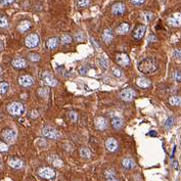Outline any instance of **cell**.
<instances>
[{"label":"cell","mask_w":181,"mask_h":181,"mask_svg":"<svg viewBox=\"0 0 181 181\" xmlns=\"http://www.w3.org/2000/svg\"><path fill=\"white\" fill-rule=\"evenodd\" d=\"M77 3L80 7H86L90 4V0H78Z\"/></svg>","instance_id":"cell-32"},{"label":"cell","mask_w":181,"mask_h":181,"mask_svg":"<svg viewBox=\"0 0 181 181\" xmlns=\"http://www.w3.org/2000/svg\"><path fill=\"white\" fill-rule=\"evenodd\" d=\"M60 40H62V42L64 43V44H69V43L72 42V37L70 36V35H62V37H60Z\"/></svg>","instance_id":"cell-29"},{"label":"cell","mask_w":181,"mask_h":181,"mask_svg":"<svg viewBox=\"0 0 181 181\" xmlns=\"http://www.w3.org/2000/svg\"><path fill=\"white\" fill-rule=\"evenodd\" d=\"M49 94V90L48 88H39L38 89V95L40 97H42V98H46L47 96H48Z\"/></svg>","instance_id":"cell-27"},{"label":"cell","mask_w":181,"mask_h":181,"mask_svg":"<svg viewBox=\"0 0 181 181\" xmlns=\"http://www.w3.org/2000/svg\"><path fill=\"white\" fill-rule=\"evenodd\" d=\"M112 126L115 129H121L123 127V120L119 117H115L112 119Z\"/></svg>","instance_id":"cell-24"},{"label":"cell","mask_w":181,"mask_h":181,"mask_svg":"<svg viewBox=\"0 0 181 181\" xmlns=\"http://www.w3.org/2000/svg\"><path fill=\"white\" fill-rule=\"evenodd\" d=\"M173 77H174V79H175L176 81H178V82H181V73H175Z\"/></svg>","instance_id":"cell-41"},{"label":"cell","mask_w":181,"mask_h":181,"mask_svg":"<svg viewBox=\"0 0 181 181\" xmlns=\"http://www.w3.org/2000/svg\"><path fill=\"white\" fill-rule=\"evenodd\" d=\"M130 1L132 2L134 5L139 6V5H142V4L145 2V0H130Z\"/></svg>","instance_id":"cell-38"},{"label":"cell","mask_w":181,"mask_h":181,"mask_svg":"<svg viewBox=\"0 0 181 181\" xmlns=\"http://www.w3.org/2000/svg\"><path fill=\"white\" fill-rule=\"evenodd\" d=\"M173 123H174V119H173V118H172V117L168 118L167 121H166V123H165V127H166L167 129H170L172 126H173Z\"/></svg>","instance_id":"cell-34"},{"label":"cell","mask_w":181,"mask_h":181,"mask_svg":"<svg viewBox=\"0 0 181 181\" xmlns=\"http://www.w3.org/2000/svg\"><path fill=\"white\" fill-rule=\"evenodd\" d=\"M16 137V132L12 129H5L2 132V138L6 141V142H12Z\"/></svg>","instance_id":"cell-7"},{"label":"cell","mask_w":181,"mask_h":181,"mask_svg":"<svg viewBox=\"0 0 181 181\" xmlns=\"http://www.w3.org/2000/svg\"><path fill=\"white\" fill-rule=\"evenodd\" d=\"M122 165H123V167L126 168V169H132L135 166V162H134V160L131 159V158H125L122 161Z\"/></svg>","instance_id":"cell-19"},{"label":"cell","mask_w":181,"mask_h":181,"mask_svg":"<svg viewBox=\"0 0 181 181\" xmlns=\"http://www.w3.org/2000/svg\"><path fill=\"white\" fill-rule=\"evenodd\" d=\"M135 91L132 90V89H124L122 92L120 93V97L122 100L124 101H130L134 98L135 96Z\"/></svg>","instance_id":"cell-8"},{"label":"cell","mask_w":181,"mask_h":181,"mask_svg":"<svg viewBox=\"0 0 181 181\" xmlns=\"http://www.w3.org/2000/svg\"><path fill=\"white\" fill-rule=\"evenodd\" d=\"M42 80H43V82H44L46 85H48V86L54 87V86H57V80L53 78V77L51 76L50 73H48V72L43 73L42 74Z\"/></svg>","instance_id":"cell-6"},{"label":"cell","mask_w":181,"mask_h":181,"mask_svg":"<svg viewBox=\"0 0 181 181\" xmlns=\"http://www.w3.org/2000/svg\"><path fill=\"white\" fill-rule=\"evenodd\" d=\"M86 69H85V68H81L80 69V70H79V72H80V73H82V74L83 75H85V73H86Z\"/></svg>","instance_id":"cell-46"},{"label":"cell","mask_w":181,"mask_h":181,"mask_svg":"<svg viewBox=\"0 0 181 181\" xmlns=\"http://www.w3.org/2000/svg\"><path fill=\"white\" fill-rule=\"evenodd\" d=\"M125 9H126V7H125V5L123 3H115L113 5V8H112V12H113L114 16H122L123 13L125 12Z\"/></svg>","instance_id":"cell-11"},{"label":"cell","mask_w":181,"mask_h":181,"mask_svg":"<svg viewBox=\"0 0 181 181\" xmlns=\"http://www.w3.org/2000/svg\"><path fill=\"white\" fill-rule=\"evenodd\" d=\"M14 0H0V5H5V4L12 3Z\"/></svg>","instance_id":"cell-40"},{"label":"cell","mask_w":181,"mask_h":181,"mask_svg":"<svg viewBox=\"0 0 181 181\" xmlns=\"http://www.w3.org/2000/svg\"><path fill=\"white\" fill-rule=\"evenodd\" d=\"M31 28V23L29 22V21H23L22 23H21L20 25H18V30L20 31V32H26V31H28L29 29Z\"/></svg>","instance_id":"cell-23"},{"label":"cell","mask_w":181,"mask_h":181,"mask_svg":"<svg viewBox=\"0 0 181 181\" xmlns=\"http://www.w3.org/2000/svg\"><path fill=\"white\" fill-rule=\"evenodd\" d=\"M80 156L82 158H84V159H89L91 156V151L89 148H87V147H82V148H80Z\"/></svg>","instance_id":"cell-26"},{"label":"cell","mask_w":181,"mask_h":181,"mask_svg":"<svg viewBox=\"0 0 181 181\" xmlns=\"http://www.w3.org/2000/svg\"><path fill=\"white\" fill-rule=\"evenodd\" d=\"M114 175H115V172H114V170H113V171H107V173H105V176H107V177H109V178L113 177Z\"/></svg>","instance_id":"cell-42"},{"label":"cell","mask_w":181,"mask_h":181,"mask_svg":"<svg viewBox=\"0 0 181 181\" xmlns=\"http://www.w3.org/2000/svg\"><path fill=\"white\" fill-rule=\"evenodd\" d=\"M2 48H3V45H2V43L0 42V50H1Z\"/></svg>","instance_id":"cell-48"},{"label":"cell","mask_w":181,"mask_h":181,"mask_svg":"<svg viewBox=\"0 0 181 181\" xmlns=\"http://www.w3.org/2000/svg\"><path fill=\"white\" fill-rule=\"evenodd\" d=\"M76 39L77 40H83V35H82V33L81 32H78L77 33V35H76Z\"/></svg>","instance_id":"cell-43"},{"label":"cell","mask_w":181,"mask_h":181,"mask_svg":"<svg viewBox=\"0 0 181 181\" xmlns=\"http://www.w3.org/2000/svg\"><path fill=\"white\" fill-rule=\"evenodd\" d=\"M129 30H130V26L126 23H124V24H121L117 28V33L119 35H125L129 32Z\"/></svg>","instance_id":"cell-20"},{"label":"cell","mask_w":181,"mask_h":181,"mask_svg":"<svg viewBox=\"0 0 181 181\" xmlns=\"http://www.w3.org/2000/svg\"><path fill=\"white\" fill-rule=\"evenodd\" d=\"M91 42H92V43H93V45H94V46H95V47H97V49H100V47H99V46H98V44H97V43H95V41H94V40H93V39H92V38H91Z\"/></svg>","instance_id":"cell-45"},{"label":"cell","mask_w":181,"mask_h":181,"mask_svg":"<svg viewBox=\"0 0 181 181\" xmlns=\"http://www.w3.org/2000/svg\"><path fill=\"white\" fill-rule=\"evenodd\" d=\"M8 149L7 145L5 144V143H2L1 141H0V151H6Z\"/></svg>","instance_id":"cell-39"},{"label":"cell","mask_w":181,"mask_h":181,"mask_svg":"<svg viewBox=\"0 0 181 181\" xmlns=\"http://www.w3.org/2000/svg\"><path fill=\"white\" fill-rule=\"evenodd\" d=\"M69 117H70V119L72 120L73 122H76L77 118H78V115H77V113H75V112H70V113H69Z\"/></svg>","instance_id":"cell-36"},{"label":"cell","mask_w":181,"mask_h":181,"mask_svg":"<svg viewBox=\"0 0 181 181\" xmlns=\"http://www.w3.org/2000/svg\"><path fill=\"white\" fill-rule=\"evenodd\" d=\"M116 60H117V64L122 66H128L129 64H130V59H129L128 55L125 54V53L118 54L117 57H116Z\"/></svg>","instance_id":"cell-12"},{"label":"cell","mask_w":181,"mask_h":181,"mask_svg":"<svg viewBox=\"0 0 181 181\" xmlns=\"http://www.w3.org/2000/svg\"><path fill=\"white\" fill-rule=\"evenodd\" d=\"M105 146L110 151H116L118 148V142L115 138H109L105 141Z\"/></svg>","instance_id":"cell-15"},{"label":"cell","mask_w":181,"mask_h":181,"mask_svg":"<svg viewBox=\"0 0 181 181\" xmlns=\"http://www.w3.org/2000/svg\"><path fill=\"white\" fill-rule=\"evenodd\" d=\"M113 38H114L113 32H112L110 29H107V30H105V32H103V41H105L107 44H110V43L113 41Z\"/></svg>","instance_id":"cell-18"},{"label":"cell","mask_w":181,"mask_h":181,"mask_svg":"<svg viewBox=\"0 0 181 181\" xmlns=\"http://www.w3.org/2000/svg\"><path fill=\"white\" fill-rule=\"evenodd\" d=\"M12 66L16 69H25L27 66V62L24 59H21V57H18V59H14L12 60L11 62Z\"/></svg>","instance_id":"cell-17"},{"label":"cell","mask_w":181,"mask_h":181,"mask_svg":"<svg viewBox=\"0 0 181 181\" xmlns=\"http://www.w3.org/2000/svg\"><path fill=\"white\" fill-rule=\"evenodd\" d=\"M107 181H119L118 179H116V178H113V177H111V178H107Z\"/></svg>","instance_id":"cell-47"},{"label":"cell","mask_w":181,"mask_h":181,"mask_svg":"<svg viewBox=\"0 0 181 181\" xmlns=\"http://www.w3.org/2000/svg\"><path fill=\"white\" fill-rule=\"evenodd\" d=\"M158 68H159V66L153 57H145V59H141L137 64V69L139 72L146 75L155 73L158 70Z\"/></svg>","instance_id":"cell-1"},{"label":"cell","mask_w":181,"mask_h":181,"mask_svg":"<svg viewBox=\"0 0 181 181\" xmlns=\"http://www.w3.org/2000/svg\"><path fill=\"white\" fill-rule=\"evenodd\" d=\"M46 46H47V48H49V49L57 48V47L59 46V39L55 38V37L48 39V40H47V42H46Z\"/></svg>","instance_id":"cell-22"},{"label":"cell","mask_w":181,"mask_h":181,"mask_svg":"<svg viewBox=\"0 0 181 181\" xmlns=\"http://www.w3.org/2000/svg\"><path fill=\"white\" fill-rule=\"evenodd\" d=\"M143 16H144V18L146 22H149V21L153 20V13H151V12H145V13H143Z\"/></svg>","instance_id":"cell-37"},{"label":"cell","mask_w":181,"mask_h":181,"mask_svg":"<svg viewBox=\"0 0 181 181\" xmlns=\"http://www.w3.org/2000/svg\"><path fill=\"white\" fill-rule=\"evenodd\" d=\"M173 166L176 168V169H177V163H176V162H175V163H174V165H173Z\"/></svg>","instance_id":"cell-49"},{"label":"cell","mask_w":181,"mask_h":181,"mask_svg":"<svg viewBox=\"0 0 181 181\" xmlns=\"http://www.w3.org/2000/svg\"><path fill=\"white\" fill-rule=\"evenodd\" d=\"M8 165L11 168H14V169H21L24 166V163H23L22 160L18 159V158H12L8 161Z\"/></svg>","instance_id":"cell-16"},{"label":"cell","mask_w":181,"mask_h":181,"mask_svg":"<svg viewBox=\"0 0 181 181\" xmlns=\"http://www.w3.org/2000/svg\"><path fill=\"white\" fill-rule=\"evenodd\" d=\"M0 167H1V163H0Z\"/></svg>","instance_id":"cell-51"},{"label":"cell","mask_w":181,"mask_h":181,"mask_svg":"<svg viewBox=\"0 0 181 181\" xmlns=\"http://www.w3.org/2000/svg\"><path fill=\"white\" fill-rule=\"evenodd\" d=\"M7 111L10 115L12 116H21L24 114L25 112V107L24 105L21 103H18V101H14V103H11L7 107Z\"/></svg>","instance_id":"cell-2"},{"label":"cell","mask_w":181,"mask_h":181,"mask_svg":"<svg viewBox=\"0 0 181 181\" xmlns=\"http://www.w3.org/2000/svg\"><path fill=\"white\" fill-rule=\"evenodd\" d=\"M145 31H146V26H145V25H141V26L137 27V28L135 29L134 33H133V36H134V38L137 39V40H140V39L144 36Z\"/></svg>","instance_id":"cell-14"},{"label":"cell","mask_w":181,"mask_h":181,"mask_svg":"<svg viewBox=\"0 0 181 181\" xmlns=\"http://www.w3.org/2000/svg\"><path fill=\"white\" fill-rule=\"evenodd\" d=\"M99 64H100V66H103V68L105 69H107L109 68V60H107V57H103L99 59Z\"/></svg>","instance_id":"cell-30"},{"label":"cell","mask_w":181,"mask_h":181,"mask_svg":"<svg viewBox=\"0 0 181 181\" xmlns=\"http://www.w3.org/2000/svg\"><path fill=\"white\" fill-rule=\"evenodd\" d=\"M136 84L137 86L141 87V88H146L151 85V80L146 78H138L136 80Z\"/></svg>","instance_id":"cell-21"},{"label":"cell","mask_w":181,"mask_h":181,"mask_svg":"<svg viewBox=\"0 0 181 181\" xmlns=\"http://www.w3.org/2000/svg\"><path fill=\"white\" fill-rule=\"evenodd\" d=\"M8 26V22L5 18L0 16V28H6Z\"/></svg>","instance_id":"cell-33"},{"label":"cell","mask_w":181,"mask_h":181,"mask_svg":"<svg viewBox=\"0 0 181 181\" xmlns=\"http://www.w3.org/2000/svg\"><path fill=\"white\" fill-rule=\"evenodd\" d=\"M94 124H95L96 129H98V130H100V131L107 128V121L103 117H97L94 121Z\"/></svg>","instance_id":"cell-13"},{"label":"cell","mask_w":181,"mask_h":181,"mask_svg":"<svg viewBox=\"0 0 181 181\" xmlns=\"http://www.w3.org/2000/svg\"><path fill=\"white\" fill-rule=\"evenodd\" d=\"M29 59L31 60V62H39L40 60V55L39 54H37V53H30L29 54Z\"/></svg>","instance_id":"cell-31"},{"label":"cell","mask_w":181,"mask_h":181,"mask_svg":"<svg viewBox=\"0 0 181 181\" xmlns=\"http://www.w3.org/2000/svg\"><path fill=\"white\" fill-rule=\"evenodd\" d=\"M42 135L46 138H49V139H57L59 138L60 134L59 132L57 130V129L52 128V127H44L42 129Z\"/></svg>","instance_id":"cell-3"},{"label":"cell","mask_w":181,"mask_h":181,"mask_svg":"<svg viewBox=\"0 0 181 181\" xmlns=\"http://www.w3.org/2000/svg\"><path fill=\"white\" fill-rule=\"evenodd\" d=\"M1 72H2V69H1V66H0V74H1Z\"/></svg>","instance_id":"cell-50"},{"label":"cell","mask_w":181,"mask_h":181,"mask_svg":"<svg viewBox=\"0 0 181 181\" xmlns=\"http://www.w3.org/2000/svg\"><path fill=\"white\" fill-rule=\"evenodd\" d=\"M38 174L40 177L44 178V179H51V178H53L55 176L54 170L51 169V168H48V167L41 168V169L38 171Z\"/></svg>","instance_id":"cell-5"},{"label":"cell","mask_w":181,"mask_h":181,"mask_svg":"<svg viewBox=\"0 0 181 181\" xmlns=\"http://www.w3.org/2000/svg\"><path fill=\"white\" fill-rule=\"evenodd\" d=\"M113 75H114V76L117 77V78H121V77H122V72H121L119 69L114 68V69H113Z\"/></svg>","instance_id":"cell-35"},{"label":"cell","mask_w":181,"mask_h":181,"mask_svg":"<svg viewBox=\"0 0 181 181\" xmlns=\"http://www.w3.org/2000/svg\"><path fill=\"white\" fill-rule=\"evenodd\" d=\"M168 24L172 27H180L181 26V13L177 12L168 18Z\"/></svg>","instance_id":"cell-10"},{"label":"cell","mask_w":181,"mask_h":181,"mask_svg":"<svg viewBox=\"0 0 181 181\" xmlns=\"http://www.w3.org/2000/svg\"><path fill=\"white\" fill-rule=\"evenodd\" d=\"M39 36L37 34H30L26 37L25 39V44H26L27 47L29 48H35L36 46H38L39 44Z\"/></svg>","instance_id":"cell-4"},{"label":"cell","mask_w":181,"mask_h":181,"mask_svg":"<svg viewBox=\"0 0 181 181\" xmlns=\"http://www.w3.org/2000/svg\"><path fill=\"white\" fill-rule=\"evenodd\" d=\"M174 55H175V57H177V59H181V51H179V50H176L175 52H174Z\"/></svg>","instance_id":"cell-44"},{"label":"cell","mask_w":181,"mask_h":181,"mask_svg":"<svg viewBox=\"0 0 181 181\" xmlns=\"http://www.w3.org/2000/svg\"><path fill=\"white\" fill-rule=\"evenodd\" d=\"M9 89V84L7 82H2L0 83V93L1 94H5Z\"/></svg>","instance_id":"cell-28"},{"label":"cell","mask_w":181,"mask_h":181,"mask_svg":"<svg viewBox=\"0 0 181 181\" xmlns=\"http://www.w3.org/2000/svg\"><path fill=\"white\" fill-rule=\"evenodd\" d=\"M169 103L171 105H174V107H177V105H181V97L177 96V95H174V96H171L169 98Z\"/></svg>","instance_id":"cell-25"},{"label":"cell","mask_w":181,"mask_h":181,"mask_svg":"<svg viewBox=\"0 0 181 181\" xmlns=\"http://www.w3.org/2000/svg\"><path fill=\"white\" fill-rule=\"evenodd\" d=\"M18 83L23 87H30L34 84V79L29 75H24V76H21L18 78Z\"/></svg>","instance_id":"cell-9"}]
</instances>
